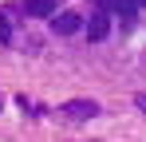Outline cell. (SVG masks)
Masks as SVG:
<instances>
[{
  "label": "cell",
  "instance_id": "cell-7",
  "mask_svg": "<svg viewBox=\"0 0 146 142\" xmlns=\"http://www.w3.org/2000/svg\"><path fill=\"white\" fill-rule=\"evenodd\" d=\"M138 107H142V111H146V95H138Z\"/></svg>",
  "mask_w": 146,
  "mask_h": 142
},
{
  "label": "cell",
  "instance_id": "cell-1",
  "mask_svg": "<svg viewBox=\"0 0 146 142\" xmlns=\"http://www.w3.org/2000/svg\"><path fill=\"white\" fill-rule=\"evenodd\" d=\"M59 115L63 118H95L99 115V103H91V99H71V103L59 107Z\"/></svg>",
  "mask_w": 146,
  "mask_h": 142
},
{
  "label": "cell",
  "instance_id": "cell-6",
  "mask_svg": "<svg viewBox=\"0 0 146 142\" xmlns=\"http://www.w3.org/2000/svg\"><path fill=\"white\" fill-rule=\"evenodd\" d=\"M8 36H12V32H8V20L0 16V40H8Z\"/></svg>",
  "mask_w": 146,
  "mask_h": 142
},
{
  "label": "cell",
  "instance_id": "cell-4",
  "mask_svg": "<svg viewBox=\"0 0 146 142\" xmlns=\"http://www.w3.org/2000/svg\"><path fill=\"white\" fill-rule=\"evenodd\" d=\"M24 12L36 20H51L55 16V0H24Z\"/></svg>",
  "mask_w": 146,
  "mask_h": 142
},
{
  "label": "cell",
  "instance_id": "cell-2",
  "mask_svg": "<svg viewBox=\"0 0 146 142\" xmlns=\"http://www.w3.org/2000/svg\"><path fill=\"white\" fill-rule=\"evenodd\" d=\"M107 36H111V20H107V8H99L95 16L87 20V40L91 44H103Z\"/></svg>",
  "mask_w": 146,
  "mask_h": 142
},
{
  "label": "cell",
  "instance_id": "cell-8",
  "mask_svg": "<svg viewBox=\"0 0 146 142\" xmlns=\"http://www.w3.org/2000/svg\"><path fill=\"white\" fill-rule=\"evenodd\" d=\"M134 4H146V0H134Z\"/></svg>",
  "mask_w": 146,
  "mask_h": 142
},
{
  "label": "cell",
  "instance_id": "cell-5",
  "mask_svg": "<svg viewBox=\"0 0 146 142\" xmlns=\"http://www.w3.org/2000/svg\"><path fill=\"white\" fill-rule=\"evenodd\" d=\"M99 8H107V12H119L122 20H134V0H99Z\"/></svg>",
  "mask_w": 146,
  "mask_h": 142
},
{
  "label": "cell",
  "instance_id": "cell-3",
  "mask_svg": "<svg viewBox=\"0 0 146 142\" xmlns=\"http://www.w3.org/2000/svg\"><path fill=\"white\" fill-rule=\"evenodd\" d=\"M79 28H83V20H79L75 12H55V16H51V32H55V36H75Z\"/></svg>",
  "mask_w": 146,
  "mask_h": 142
}]
</instances>
